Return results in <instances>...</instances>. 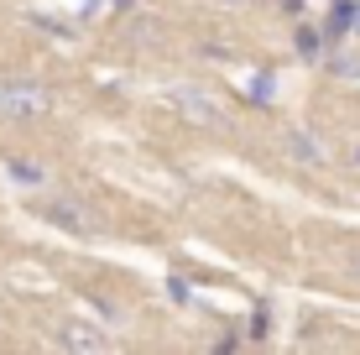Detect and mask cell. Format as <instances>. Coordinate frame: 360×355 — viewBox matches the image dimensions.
I'll return each mask as SVG.
<instances>
[{"mask_svg":"<svg viewBox=\"0 0 360 355\" xmlns=\"http://www.w3.org/2000/svg\"><path fill=\"white\" fill-rule=\"evenodd\" d=\"M167 105L178 110L183 120H193V126H209V131L225 126V110H219V100H214L209 89H198V84H172V89H167Z\"/></svg>","mask_w":360,"mask_h":355,"instance_id":"1","label":"cell"},{"mask_svg":"<svg viewBox=\"0 0 360 355\" xmlns=\"http://www.w3.org/2000/svg\"><path fill=\"white\" fill-rule=\"evenodd\" d=\"M47 110H53L47 89H37V84H27V79L0 84V115H11V120H32V115H47Z\"/></svg>","mask_w":360,"mask_h":355,"instance_id":"2","label":"cell"},{"mask_svg":"<svg viewBox=\"0 0 360 355\" xmlns=\"http://www.w3.org/2000/svg\"><path fill=\"white\" fill-rule=\"evenodd\" d=\"M53 340H58L63 350H110V345H115V340H110L105 329H94L89 319H68V324H58V329H53Z\"/></svg>","mask_w":360,"mask_h":355,"instance_id":"3","label":"cell"},{"mask_svg":"<svg viewBox=\"0 0 360 355\" xmlns=\"http://www.w3.org/2000/svg\"><path fill=\"white\" fill-rule=\"evenodd\" d=\"M288 157H297V162H303V167H319V162H324V141H319L314 136V131H303V126H292L288 131Z\"/></svg>","mask_w":360,"mask_h":355,"instance_id":"4","label":"cell"},{"mask_svg":"<svg viewBox=\"0 0 360 355\" xmlns=\"http://www.w3.org/2000/svg\"><path fill=\"white\" fill-rule=\"evenodd\" d=\"M42 214L53 219V225H63V230H73V235H89V230H94V214L73 209V204H63V199H47V204H42Z\"/></svg>","mask_w":360,"mask_h":355,"instance_id":"5","label":"cell"},{"mask_svg":"<svg viewBox=\"0 0 360 355\" xmlns=\"http://www.w3.org/2000/svg\"><path fill=\"white\" fill-rule=\"evenodd\" d=\"M324 47H329L324 42V27H319V32L314 27H297V53H303V58H319Z\"/></svg>","mask_w":360,"mask_h":355,"instance_id":"6","label":"cell"},{"mask_svg":"<svg viewBox=\"0 0 360 355\" xmlns=\"http://www.w3.org/2000/svg\"><path fill=\"white\" fill-rule=\"evenodd\" d=\"M32 27H42V32H53V37H79V27H73L68 16H32Z\"/></svg>","mask_w":360,"mask_h":355,"instance_id":"7","label":"cell"},{"mask_svg":"<svg viewBox=\"0 0 360 355\" xmlns=\"http://www.w3.org/2000/svg\"><path fill=\"white\" fill-rule=\"evenodd\" d=\"M11 178H16V183H32V188H42V167H32L27 157H11Z\"/></svg>","mask_w":360,"mask_h":355,"instance_id":"8","label":"cell"},{"mask_svg":"<svg viewBox=\"0 0 360 355\" xmlns=\"http://www.w3.org/2000/svg\"><path fill=\"white\" fill-rule=\"evenodd\" d=\"M271 89H277V73H256V84H251V105H266L271 100Z\"/></svg>","mask_w":360,"mask_h":355,"instance_id":"9","label":"cell"},{"mask_svg":"<svg viewBox=\"0 0 360 355\" xmlns=\"http://www.w3.org/2000/svg\"><path fill=\"white\" fill-rule=\"evenodd\" d=\"M329 68L340 73V79H360V58H334L329 53Z\"/></svg>","mask_w":360,"mask_h":355,"instance_id":"10","label":"cell"},{"mask_svg":"<svg viewBox=\"0 0 360 355\" xmlns=\"http://www.w3.org/2000/svg\"><path fill=\"white\" fill-rule=\"evenodd\" d=\"M172 298H178V303H188V298H193V288H188V277H172Z\"/></svg>","mask_w":360,"mask_h":355,"instance_id":"11","label":"cell"},{"mask_svg":"<svg viewBox=\"0 0 360 355\" xmlns=\"http://www.w3.org/2000/svg\"><path fill=\"white\" fill-rule=\"evenodd\" d=\"M350 272H355V277H360V256H355V262H350Z\"/></svg>","mask_w":360,"mask_h":355,"instance_id":"12","label":"cell"},{"mask_svg":"<svg viewBox=\"0 0 360 355\" xmlns=\"http://www.w3.org/2000/svg\"><path fill=\"white\" fill-rule=\"evenodd\" d=\"M355 162H360V152H355Z\"/></svg>","mask_w":360,"mask_h":355,"instance_id":"13","label":"cell"}]
</instances>
